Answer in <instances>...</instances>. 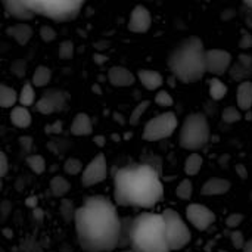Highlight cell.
<instances>
[{
	"instance_id": "31",
	"label": "cell",
	"mask_w": 252,
	"mask_h": 252,
	"mask_svg": "<svg viewBox=\"0 0 252 252\" xmlns=\"http://www.w3.org/2000/svg\"><path fill=\"white\" fill-rule=\"evenodd\" d=\"M192 190H193V186L189 180H182L176 189V193L180 199H189L192 196Z\"/></svg>"
},
{
	"instance_id": "13",
	"label": "cell",
	"mask_w": 252,
	"mask_h": 252,
	"mask_svg": "<svg viewBox=\"0 0 252 252\" xmlns=\"http://www.w3.org/2000/svg\"><path fill=\"white\" fill-rule=\"evenodd\" d=\"M152 25V16H151V12L148 7L139 4L136 6L131 13H130V18H128V30L131 32H137V34H143L146 32Z\"/></svg>"
},
{
	"instance_id": "34",
	"label": "cell",
	"mask_w": 252,
	"mask_h": 252,
	"mask_svg": "<svg viewBox=\"0 0 252 252\" xmlns=\"http://www.w3.org/2000/svg\"><path fill=\"white\" fill-rule=\"evenodd\" d=\"M155 102H157L159 106L168 108V106H171V105H173V97H171V94H170L168 92L161 90V92H158V93H157V96H155Z\"/></svg>"
},
{
	"instance_id": "42",
	"label": "cell",
	"mask_w": 252,
	"mask_h": 252,
	"mask_svg": "<svg viewBox=\"0 0 252 252\" xmlns=\"http://www.w3.org/2000/svg\"><path fill=\"white\" fill-rule=\"evenodd\" d=\"M61 128H62V124L59 123V121H56L55 124H53V127H46V131H53V133H59L61 131Z\"/></svg>"
},
{
	"instance_id": "43",
	"label": "cell",
	"mask_w": 252,
	"mask_h": 252,
	"mask_svg": "<svg viewBox=\"0 0 252 252\" xmlns=\"http://www.w3.org/2000/svg\"><path fill=\"white\" fill-rule=\"evenodd\" d=\"M242 250H244V252H252V239L245 242V245H244Z\"/></svg>"
},
{
	"instance_id": "27",
	"label": "cell",
	"mask_w": 252,
	"mask_h": 252,
	"mask_svg": "<svg viewBox=\"0 0 252 252\" xmlns=\"http://www.w3.org/2000/svg\"><path fill=\"white\" fill-rule=\"evenodd\" d=\"M202 168V157L196 152L190 154L185 162V171L188 176H196Z\"/></svg>"
},
{
	"instance_id": "36",
	"label": "cell",
	"mask_w": 252,
	"mask_h": 252,
	"mask_svg": "<svg viewBox=\"0 0 252 252\" xmlns=\"http://www.w3.org/2000/svg\"><path fill=\"white\" fill-rule=\"evenodd\" d=\"M148 106H149V102H142V103H139L136 108H134V111H133V114H131V117H130V123L131 124H137V121L140 120V117L145 114V111L148 109Z\"/></svg>"
},
{
	"instance_id": "29",
	"label": "cell",
	"mask_w": 252,
	"mask_h": 252,
	"mask_svg": "<svg viewBox=\"0 0 252 252\" xmlns=\"http://www.w3.org/2000/svg\"><path fill=\"white\" fill-rule=\"evenodd\" d=\"M83 162L78 159V158H68L63 164V170L66 174H71V176H77L83 171Z\"/></svg>"
},
{
	"instance_id": "32",
	"label": "cell",
	"mask_w": 252,
	"mask_h": 252,
	"mask_svg": "<svg viewBox=\"0 0 252 252\" xmlns=\"http://www.w3.org/2000/svg\"><path fill=\"white\" fill-rule=\"evenodd\" d=\"M75 210H77V208H74V204H72L71 201L62 199V202H61V214H62V217L65 219V221L74 220Z\"/></svg>"
},
{
	"instance_id": "11",
	"label": "cell",
	"mask_w": 252,
	"mask_h": 252,
	"mask_svg": "<svg viewBox=\"0 0 252 252\" xmlns=\"http://www.w3.org/2000/svg\"><path fill=\"white\" fill-rule=\"evenodd\" d=\"M232 65V55L224 49H208L205 52V68L214 77L224 75Z\"/></svg>"
},
{
	"instance_id": "39",
	"label": "cell",
	"mask_w": 252,
	"mask_h": 252,
	"mask_svg": "<svg viewBox=\"0 0 252 252\" xmlns=\"http://www.w3.org/2000/svg\"><path fill=\"white\" fill-rule=\"evenodd\" d=\"M25 69H27V65L22 62V61H16L13 65H12V71L15 72L16 77H22L25 75Z\"/></svg>"
},
{
	"instance_id": "8",
	"label": "cell",
	"mask_w": 252,
	"mask_h": 252,
	"mask_svg": "<svg viewBox=\"0 0 252 252\" xmlns=\"http://www.w3.org/2000/svg\"><path fill=\"white\" fill-rule=\"evenodd\" d=\"M179 121L174 112H162L151 118L143 128V139L146 142H158L170 137L177 130Z\"/></svg>"
},
{
	"instance_id": "45",
	"label": "cell",
	"mask_w": 252,
	"mask_h": 252,
	"mask_svg": "<svg viewBox=\"0 0 252 252\" xmlns=\"http://www.w3.org/2000/svg\"><path fill=\"white\" fill-rule=\"evenodd\" d=\"M27 205H28V207H31V208H34V207L37 205V198H31V199H27Z\"/></svg>"
},
{
	"instance_id": "20",
	"label": "cell",
	"mask_w": 252,
	"mask_h": 252,
	"mask_svg": "<svg viewBox=\"0 0 252 252\" xmlns=\"http://www.w3.org/2000/svg\"><path fill=\"white\" fill-rule=\"evenodd\" d=\"M9 118H10V123L18 128H28L32 121L28 108L22 105H15L10 111Z\"/></svg>"
},
{
	"instance_id": "25",
	"label": "cell",
	"mask_w": 252,
	"mask_h": 252,
	"mask_svg": "<svg viewBox=\"0 0 252 252\" xmlns=\"http://www.w3.org/2000/svg\"><path fill=\"white\" fill-rule=\"evenodd\" d=\"M50 192L53 193V196L56 198H63L65 195H68L69 189H71V185L69 182L62 177V176H56L50 180Z\"/></svg>"
},
{
	"instance_id": "24",
	"label": "cell",
	"mask_w": 252,
	"mask_h": 252,
	"mask_svg": "<svg viewBox=\"0 0 252 252\" xmlns=\"http://www.w3.org/2000/svg\"><path fill=\"white\" fill-rule=\"evenodd\" d=\"M35 100H37V96H35V89H34L32 83H25L18 93L19 105L28 108V106H32L35 103Z\"/></svg>"
},
{
	"instance_id": "10",
	"label": "cell",
	"mask_w": 252,
	"mask_h": 252,
	"mask_svg": "<svg viewBox=\"0 0 252 252\" xmlns=\"http://www.w3.org/2000/svg\"><path fill=\"white\" fill-rule=\"evenodd\" d=\"M35 109L43 115H52L55 112L63 111L66 106V96L63 92L58 89H50L44 92L37 100H35Z\"/></svg>"
},
{
	"instance_id": "1",
	"label": "cell",
	"mask_w": 252,
	"mask_h": 252,
	"mask_svg": "<svg viewBox=\"0 0 252 252\" xmlns=\"http://www.w3.org/2000/svg\"><path fill=\"white\" fill-rule=\"evenodd\" d=\"M75 232L86 252H112L120 248L123 219L115 202L105 196H92L75 210Z\"/></svg>"
},
{
	"instance_id": "14",
	"label": "cell",
	"mask_w": 252,
	"mask_h": 252,
	"mask_svg": "<svg viewBox=\"0 0 252 252\" xmlns=\"http://www.w3.org/2000/svg\"><path fill=\"white\" fill-rule=\"evenodd\" d=\"M108 80L114 87H130L136 81V75L124 66H112L108 71Z\"/></svg>"
},
{
	"instance_id": "30",
	"label": "cell",
	"mask_w": 252,
	"mask_h": 252,
	"mask_svg": "<svg viewBox=\"0 0 252 252\" xmlns=\"http://www.w3.org/2000/svg\"><path fill=\"white\" fill-rule=\"evenodd\" d=\"M241 118H242V114H241V109H239V108L229 106V108H226V109L223 111V121H224V123L233 124V123H238Z\"/></svg>"
},
{
	"instance_id": "23",
	"label": "cell",
	"mask_w": 252,
	"mask_h": 252,
	"mask_svg": "<svg viewBox=\"0 0 252 252\" xmlns=\"http://www.w3.org/2000/svg\"><path fill=\"white\" fill-rule=\"evenodd\" d=\"M52 81V69L49 66L40 65L35 68V71L32 72V86L34 87H44Z\"/></svg>"
},
{
	"instance_id": "18",
	"label": "cell",
	"mask_w": 252,
	"mask_h": 252,
	"mask_svg": "<svg viewBox=\"0 0 252 252\" xmlns=\"http://www.w3.org/2000/svg\"><path fill=\"white\" fill-rule=\"evenodd\" d=\"M71 134L77 136V137H83V136H90L93 133V123L92 118L80 112L74 117L72 123H71Z\"/></svg>"
},
{
	"instance_id": "3",
	"label": "cell",
	"mask_w": 252,
	"mask_h": 252,
	"mask_svg": "<svg viewBox=\"0 0 252 252\" xmlns=\"http://www.w3.org/2000/svg\"><path fill=\"white\" fill-rule=\"evenodd\" d=\"M205 46L196 35L182 40L168 55L167 65L173 75L182 83L201 80L205 72Z\"/></svg>"
},
{
	"instance_id": "7",
	"label": "cell",
	"mask_w": 252,
	"mask_h": 252,
	"mask_svg": "<svg viewBox=\"0 0 252 252\" xmlns=\"http://www.w3.org/2000/svg\"><path fill=\"white\" fill-rule=\"evenodd\" d=\"M164 226H165V238L170 251H179L189 245L192 239V233L188 224L183 221L182 216L174 210H165L162 213Z\"/></svg>"
},
{
	"instance_id": "19",
	"label": "cell",
	"mask_w": 252,
	"mask_h": 252,
	"mask_svg": "<svg viewBox=\"0 0 252 252\" xmlns=\"http://www.w3.org/2000/svg\"><path fill=\"white\" fill-rule=\"evenodd\" d=\"M137 80L146 90H158L164 84L162 75L155 69H139Z\"/></svg>"
},
{
	"instance_id": "6",
	"label": "cell",
	"mask_w": 252,
	"mask_h": 252,
	"mask_svg": "<svg viewBox=\"0 0 252 252\" xmlns=\"http://www.w3.org/2000/svg\"><path fill=\"white\" fill-rule=\"evenodd\" d=\"M24 6L34 15L49 18L52 21L66 22L74 19L87 0H21Z\"/></svg>"
},
{
	"instance_id": "26",
	"label": "cell",
	"mask_w": 252,
	"mask_h": 252,
	"mask_svg": "<svg viewBox=\"0 0 252 252\" xmlns=\"http://www.w3.org/2000/svg\"><path fill=\"white\" fill-rule=\"evenodd\" d=\"M27 165H28V168L34 173V174H43L44 171H46V159L41 157V155H38V154H31V155H28L27 157Z\"/></svg>"
},
{
	"instance_id": "21",
	"label": "cell",
	"mask_w": 252,
	"mask_h": 252,
	"mask_svg": "<svg viewBox=\"0 0 252 252\" xmlns=\"http://www.w3.org/2000/svg\"><path fill=\"white\" fill-rule=\"evenodd\" d=\"M236 103L238 108L244 112L252 109V83L251 81H244L238 87L236 93Z\"/></svg>"
},
{
	"instance_id": "22",
	"label": "cell",
	"mask_w": 252,
	"mask_h": 252,
	"mask_svg": "<svg viewBox=\"0 0 252 252\" xmlns=\"http://www.w3.org/2000/svg\"><path fill=\"white\" fill-rule=\"evenodd\" d=\"M16 102H18L16 90L6 84H0V108L12 109L16 105Z\"/></svg>"
},
{
	"instance_id": "41",
	"label": "cell",
	"mask_w": 252,
	"mask_h": 252,
	"mask_svg": "<svg viewBox=\"0 0 252 252\" xmlns=\"http://www.w3.org/2000/svg\"><path fill=\"white\" fill-rule=\"evenodd\" d=\"M19 143H21L22 149L30 151L31 146H32V139H31V137H21V139H19Z\"/></svg>"
},
{
	"instance_id": "5",
	"label": "cell",
	"mask_w": 252,
	"mask_h": 252,
	"mask_svg": "<svg viewBox=\"0 0 252 252\" xmlns=\"http://www.w3.org/2000/svg\"><path fill=\"white\" fill-rule=\"evenodd\" d=\"M211 137V128L207 117L201 112L189 114L180 130H179V145L192 152H198L207 146Z\"/></svg>"
},
{
	"instance_id": "2",
	"label": "cell",
	"mask_w": 252,
	"mask_h": 252,
	"mask_svg": "<svg viewBox=\"0 0 252 252\" xmlns=\"http://www.w3.org/2000/svg\"><path fill=\"white\" fill-rule=\"evenodd\" d=\"M164 198L158 171L148 164L120 168L114 176V202L121 207L154 208Z\"/></svg>"
},
{
	"instance_id": "46",
	"label": "cell",
	"mask_w": 252,
	"mask_h": 252,
	"mask_svg": "<svg viewBox=\"0 0 252 252\" xmlns=\"http://www.w3.org/2000/svg\"><path fill=\"white\" fill-rule=\"evenodd\" d=\"M244 1H245L250 7H252V0H244Z\"/></svg>"
},
{
	"instance_id": "15",
	"label": "cell",
	"mask_w": 252,
	"mask_h": 252,
	"mask_svg": "<svg viewBox=\"0 0 252 252\" xmlns=\"http://www.w3.org/2000/svg\"><path fill=\"white\" fill-rule=\"evenodd\" d=\"M0 1H1V4L4 7L6 13L9 16H12V18L18 19V21L25 22V21H30V19H32L35 16L32 12H30L24 6V3L21 0H0Z\"/></svg>"
},
{
	"instance_id": "9",
	"label": "cell",
	"mask_w": 252,
	"mask_h": 252,
	"mask_svg": "<svg viewBox=\"0 0 252 252\" xmlns=\"http://www.w3.org/2000/svg\"><path fill=\"white\" fill-rule=\"evenodd\" d=\"M108 177V162L103 154H97L81 171V185L86 188L96 186Z\"/></svg>"
},
{
	"instance_id": "4",
	"label": "cell",
	"mask_w": 252,
	"mask_h": 252,
	"mask_svg": "<svg viewBox=\"0 0 252 252\" xmlns=\"http://www.w3.org/2000/svg\"><path fill=\"white\" fill-rule=\"evenodd\" d=\"M128 245L134 252H170L162 214L142 213L130 220Z\"/></svg>"
},
{
	"instance_id": "35",
	"label": "cell",
	"mask_w": 252,
	"mask_h": 252,
	"mask_svg": "<svg viewBox=\"0 0 252 252\" xmlns=\"http://www.w3.org/2000/svg\"><path fill=\"white\" fill-rule=\"evenodd\" d=\"M56 35H58V34H56L55 28L50 27V25H43V27L40 28V37H41L43 41L50 43V41L56 40Z\"/></svg>"
},
{
	"instance_id": "28",
	"label": "cell",
	"mask_w": 252,
	"mask_h": 252,
	"mask_svg": "<svg viewBox=\"0 0 252 252\" xmlns=\"http://www.w3.org/2000/svg\"><path fill=\"white\" fill-rule=\"evenodd\" d=\"M210 94L214 100H221L227 94V86L221 80L213 78L210 80Z\"/></svg>"
},
{
	"instance_id": "16",
	"label": "cell",
	"mask_w": 252,
	"mask_h": 252,
	"mask_svg": "<svg viewBox=\"0 0 252 252\" xmlns=\"http://www.w3.org/2000/svg\"><path fill=\"white\" fill-rule=\"evenodd\" d=\"M232 185L229 180L226 179H220V177H213L210 180H207L201 189V193L204 196H217V195H224L230 190Z\"/></svg>"
},
{
	"instance_id": "17",
	"label": "cell",
	"mask_w": 252,
	"mask_h": 252,
	"mask_svg": "<svg viewBox=\"0 0 252 252\" xmlns=\"http://www.w3.org/2000/svg\"><path fill=\"white\" fill-rule=\"evenodd\" d=\"M6 32H7L9 37H12V38H13L18 44H21V46L27 44V43L32 38V34H34L32 28H31L28 24H25L24 21H21V22H18V24H13V25L7 27Z\"/></svg>"
},
{
	"instance_id": "44",
	"label": "cell",
	"mask_w": 252,
	"mask_h": 252,
	"mask_svg": "<svg viewBox=\"0 0 252 252\" xmlns=\"http://www.w3.org/2000/svg\"><path fill=\"white\" fill-rule=\"evenodd\" d=\"M94 142H96V145H97V146H103V143H105V137H102V136H94Z\"/></svg>"
},
{
	"instance_id": "38",
	"label": "cell",
	"mask_w": 252,
	"mask_h": 252,
	"mask_svg": "<svg viewBox=\"0 0 252 252\" xmlns=\"http://www.w3.org/2000/svg\"><path fill=\"white\" fill-rule=\"evenodd\" d=\"M9 173V159H7V155L0 151V179L6 177Z\"/></svg>"
},
{
	"instance_id": "33",
	"label": "cell",
	"mask_w": 252,
	"mask_h": 252,
	"mask_svg": "<svg viewBox=\"0 0 252 252\" xmlns=\"http://www.w3.org/2000/svg\"><path fill=\"white\" fill-rule=\"evenodd\" d=\"M61 59L63 61H68L74 56V43L69 41V40H65L59 44V50H58Z\"/></svg>"
},
{
	"instance_id": "12",
	"label": "cell",
	"mask_w": 252,
	"mask_h": 252,
	"mask_svg": "<svg viewBox=\"0 0 252 252\" xmlns=\"http://www.w3.org/2000/svg\"><path fill=\"white\" fill-rule=\"evenodd\" d=\"M186 219L195 229L204 232L216 221V214L202 204H190L186 208Z\"/></svg>"
},
{
	"instance_id": "37",
	"label": "cell",
	"mask_w": 252,
	"mask_h": 252,
	"mask_svg": "<svg viewBox=\"0 0 252 252\" xmlns=\"http://www.w3.org/2000/svg\"><path fill=\"white\" fill-rule=\"evenodd\" d=\"M230 239H232L233 247H235L236 250H242V248H244V245H245V242H247V241H245V238H244V235H242V232H239V230L232 232Z\"/></svg>"
},
{
	"instance_id": "40",
	"label": "cell",
	"mask_w": 252,
	"mask_h": 252,
	"mask_svg": "<svg viewBox=\"0 0 252 252\" xmlns=\"http://www.w3.org/2000/svg\"><path fill=\"white\" fill-rule=\"evenodd\" d=\"M244 221V217L241 214H232L227 220H226V224L229 227H238L241 223Z\"/></svg>"
},
{
	"instance_id": "47",
	"label": "cell",
	"mask_w": 252,
	"mask_h": 252,
	"mask_svg": "<svg viewBox=\"0 0 252 252\" xmlns=\"http://www.w3.org/2000/svg\"><path fill=\"white\" fill-rule=\"evenodd\" d=\"M117 252H134V251H133V250L130 248V250H121V251H117Z\"/></svg>"
}]
</instances>
